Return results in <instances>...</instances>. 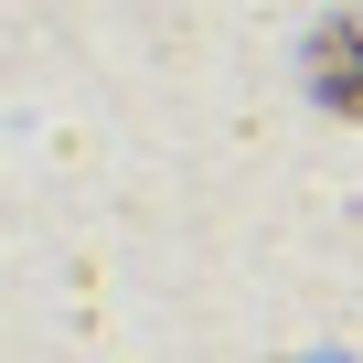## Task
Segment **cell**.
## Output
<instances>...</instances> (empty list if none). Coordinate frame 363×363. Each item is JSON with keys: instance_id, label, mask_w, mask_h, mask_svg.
<instances>
[{"instance_id": "1", "label": "cell", "mask_w": 363, "mask_h": 363, "mask_svg": "<svg viewBox=\"0 0 363 363\" xmlns=\"http://www.w3.org/2000/svg\"><path fill=\"white\" fill-rule=\"evenodd\" d=\"M310 75H320V96H331V107H352V118H363V11L320 22V43H310Z\"/></svg>"}]
</instances>
